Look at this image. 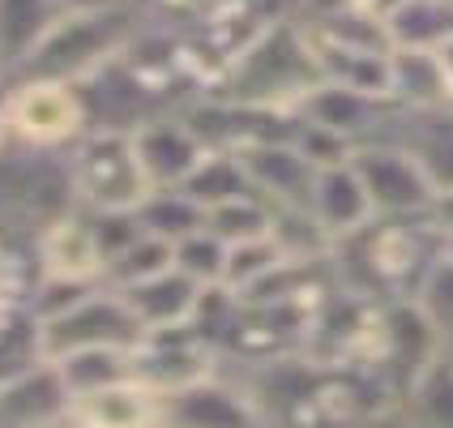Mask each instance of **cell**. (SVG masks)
<instances>
[{
	"label": "cell",
	"instance_id": "28",
	"mask_svg": "<svg viewBox=\"0 0 453 428\" xmlns=\"http://www.w3.org/2000/svg\"><path fill=\"white\" fill-rule=\"evenodd\" d=\"M9 77H0V142H4V116H9Z\"/></svg>",
	"mask_w": 453,
	"mask_h": 428
},
{
	"label": "cell",
	"instance_id": "22",
	"mask_svg": "<svg viewBox=\"0 0 453 428\" xmlns=\"http://www.w3.org/2000/svg\"><path fill=\"white\" fill-rule=\"evenodd\" d=\"M205 227H210L214 236H223L226 245H240V240L274 231V206L265 202L261 193H244V198L210 206V210H205Z\"/></svg>",
	"mask_w": 453,
	"mask_h": 428
},
{
	"label": "cell",
	"instance_id": "10",
	"mask_svg": "<svg viewBox=\"0 0 453 428\" xmlns=\"http://www.w3.org/2000/svg\"><path fill=\"white\" fill-rule=\"evenodd\" d=\"M261 411L249 385L223 377L219 369L163 394V424H257Z\"/></svg>",
	"mask_w": 453,
	"mask_h": 428
},
{
	"label": "cell",
	"instance_id": "7",
	"mask_svg": "<svg viewBox=\"0 0 453 428\" xmlns=\"http://www.w3.org/2000/svg\"><path fill=\"white\" fill-rule=\"evenodd\" d=\"M35 266H39V283H60V287L103 283L107 257H103L86 210H69L35 236Z\"/></svg>",
	"mask_w": 453,
	"mask_h": 428
},
{
	"label": "cell",
	"instance_id": "23",
	"mask_svg": "<svg viewBox=\"0 0 453 428\" xmlns=\"http://www.w3.org/2000/svg\"><path fill=\"white\" fill-rule=\"evenodd\" d=\"M167 266H176V245H172V240H163V236L142 231L125 253H116V257L107 261L103 283H111V287H133V283L154 278L158 270H167Z\"/></svg>",
	"mask_w": 453,
	"mask_h": 428
},
{
	"label": "cell",
	"instance_id": "24",
	"mask_svg": "<svg viewBox=\"0 0 453 428\" xmlns=\"http://www.w3.org/2000/svg\"><path fill=\"white\" fill-rule=\"evenodd\" d=\"M406 403L415 407L419 420L432 424H453V355L441 347V355L424 369V377L415 381V390L406 394Z\"/></svg>",
	"mask_w": 453,
	"mask_h": 428
},
{
	"label": "cell",
	"instance_id": "17",
	"mask_svg": "<svg viewBox=\"0 0 453 428\" xmlns=\"http://www.w3.org/2000/svg\"><path fill=\"white\" fill-rule=\"evenodd\" d=\"M385 26L394 48L445 51L453 43V0H394Z\"/></svg>",
	"mask_w": 453,
	"mask_h": 428
},
{
	"label": "cell",
	"instance_id": "13",
	"mask_svg": "<svg viewBox=\"0 0 453 428\" xmlns=\"http://www.w3.org/2000/svg\"><path fill=\"white\" fill-rule=\"evenodd\" d=\"M128 300V308L137 313V322L150 330H172V326H188L197 304L205 296V283H197L193 275H184L180 266H167L154 278H142L133 287H116Z\"/></svg>",
	"mask_w": 453,
	"mask_h": 428
},
{
	"label": "cell",
	"instance_id": "15",
	"mask_svg": "<svg viewBox=\"0 0 453 428\" xmlns=\"http://www.w3.org/2000/svg\"><path fill=\"white\" fill-rule=\"evenodd\" d=\"M69 424H163V394L150 381L125 377L116 385H103L86 399H73Z\"/></svg>",
	"mask_w": 453,
	"mask_h": 428
},
{
	"label": "cell",
	"instance_id": "1",
	"mask_svg": "<svg viewBox=\"0 0 453 428\" xmlns=\"http://www.w3.org/2000/svg\"><path fill=\"white\" fill-rule=\"evenodd\" d=\"M317 82H326V77L317 65V51L308 43V30H303V22L296 26L282 18V22L265 26L249 48L226 65L219 95L235 103H252V107L296 112Z\"/></svg>",
	"mask_w": 453,
	"mask_h": 428
},
{
	"label": "cell",
	"instance_id": "27",
	"mask_svg": "<svg viewBox=\"0 0 453 428\" xmlns=\"http://www.w3.org/2000/svg\"><path fill=\"white\" fill-rule=\"evenodd\" d=\"M428 223L436 227V231H453V189H441V193L432 198Z\"/></svg>",
	"mask_w": 453,
	"mask_h": 428
},
{
	"label": "cell",
	"instance_id": "21",
	"mask_svg": "<svg viewBox=\"0 0 453 428\" xmlns=\"http://www.w3.org/2000/svg\"><path fill=\"white\" fill-rule=\"evenodd\" d=\"M282 261H287V249L278 245L274 231L252 236V240H240V245H226L223 287H231V292L240 296V292H249L252 283H261L265 275H274ZM300 261H303V257H300Z\"/></svg>",
	"mask_w": 453,
	"mask_h": 428
},
{
	"label": "cell",
	"instance_id": "8",
	"mask_svg": "<svg viewBox=\"0 0 453 428\" xmlns=\"http://www.w3.org/2000/svg\"><path fill=\"white\" fill-rule=\"evenodd\" d=\"M240 163L249 172L252 189L274 206H308L312 198V180H317V163L303 154L296 137H274V142H249L240 146Z\"/></svg>",
	"mask_w": 453,
	"mask_h": 428
},
{
	"label": "cell",
	"instance_id": "29",
	"mask_svg": "<svg viewBox=\"0 0 453 428\" xmlns=\"http://www.w3.org/2000/svg\"><path fill=\"white\" fill-rule=\"evenodd\" d=\"M65 9H95V4H111V0H60Z\"/></svg>",
	"mask_w": 453,
	"mask_h": 428
},
{
	"label": "cell",
	"instance_id": "14",
	"mask_svg": "<svg viewBox=\"0 0 453 428\" xmlns=\"http://www.w3.org/2000/svg\"><path fill=\"white\" fill-rule=\"evenodd\" d=\"M389 99L398 107H445V103H453V69L445 51H389Z\"/></svg>",
	"mask_w": 453,
	"mask_h": 428
},
{
	"label": "cell",
	"instance_id": "26",
	"mask_svg": "<svg viewBox=\"0 0 453 428\" xmlns=\"http://www.w3.org/2000/svg\"><path fill=\"white\" fill-rule=\"evenodd\" d=\"M415 300L428 308V317L441 326V334H453V261L449 257H436L432 261V270Z\"/></svg>",
	"mask_w": 453,
	"mask_h": 428
},
{
	"label": "cell",
	"instance_id": "16",
	"mask_svg": "<svg viewBox=\"0 0 453 428\" xmlns=\"http://www.w3.org/2000/svg\"><path fill=\"white\" fill-rule=\"evenodd\" d=\"M60 13V0H0V77L13 82L22 74V65L48 39Z\"/></svg>",
	"mask_w": 453,
	"mask_h": 428
},
{
	"label": "cell",
	"instance_id": "5",
	"mask_svg": "<svg viewBox=\"0 0 453 428\" xmlns=\"http://www.w3.org/2000/svg\"><path fill=\"white\" fill-rule=\"evenodd\" d=\"M90 133V112L77 82L60 77H18L9 86L4 137L35 151H73Z\"/></svg>",
	"mask_w": 453,
	"mask_h": 428
},
{
	"label": "cell",
	"instance_id": "20",
	"mask_svg": "<svg viewBox=\"0 0 453 428\" xmlns=\"http://www.w3.org/2000/svg\"><path fill=\"white\" fill-rule=\"evenodd\" d=\"M180 189H184V193H193L205 210H210V206H219V202H231V198H244V193H257L235 151H210L202 163H197V172L184 180Z\"/></svg>",
	"mask_w": 453,
	"mask_h": 428
},
{
	"label": "cell",
	"instance_id": "18",
	"mask_svg": "<svg viewBox=\"0 0 453 428\" xmlns=\"http://www.w3.org/2000/svg\"><path fill=\"white\" fill-rule=\"evenodd\" d=\"M60 369V377L69 385L73 399H86L103 385H116L125 377H137V364H133V347H86V352L60 355L51 360Z\"/></svg>",
	"mask_w": 453,
	"mask_h": 428
},
{
	"label": "cell",
	"instance_id": "9",
	"mask_svg": "<svg viewBox=\"0 0 453 428\" xmlns=\"http://www.w3.org/2000/svg\"><path fill=\"white\" fill-rule=\"evenodd\" d=\"M133 146H137V159H142L154 189H180L210 154V146L197 137V128L184 121V112L154 116L146 125H137L133 128Z\"/></svg>",
	"mask_w": 453,
	"mask_h": 428
},
{
	"label": "cell",
	"instance_id": "25",
	"mask_svg": "<svg viewBox=\"0 0 453 428\" xmlns=\"http://www.w3.org/2000/svg\"><path fill=\"white\" fill-rule=\"evenodd\" d=\"M176 266L184 275H193L197 283L214 287L223 283V270H226V240L214 236L210 227H197L193 236L176 240Z\"/></svg>",
	"mask_w": 453,
	"mask_h": 428
},
{
	"label": "cell",
	"instance_id": "30",
	"mask_svg": "<svg viewBox=\"0 0 453 428\" xmlns=\"http://www.w3.org/2000/svg\"><path fill=\"white\" fill-rule=\"evenodd\" d=\"M441 257L453 261V231H441Z\"/></svg>",
	"mask_w": 453,
	"mask_h": 428
},
{
	"label": "cell",
	"instance_id": "2",
	"mask_svg": "<svg viewBox=\"0 0 453 428\" xmlns=\"http://www.w3.org/2000/svg\"><path fill=\"white\" fill-rule=\"evenodd\" d=\"M146 26V9L133 0H111L95 9H65L60 22L48 30V39L35 48L18 77H60V82H86L116 60ZM13 77V82H18Z\"/></svg>",
	"mask_w": 453,
	"mask_h": 428
},
{
	"label": "cell",
	"instance_id": "6",
	"mask_svg": "<svg viewBox=\"0 0 453 428\" xmlns=\"http://www.w3.org/2000/svg\"><path fill=\"white\" fill-rule=\"evenodd\" d=\"M351 163L377 219H428L436 184L424 172V163L394 137H368L351 151Z\"/></svg>",
	"mask_w": 453,
	"mask_h": 428
},
{
	"label": "cell",
	"instance_id": "4",
	"mask_svg": "<svg viewBox=\"0 0 453 428\" xmlns=\"http://www.w3.org/2000/svg\"><path fill=\"white\" fill-rule=\"evenodd\" d=\"M142 339H146V326L137 322V313L111 283H99L81 292L77 300L39 317L43 360H60V355L86 352V347H137Z\"/></svg>",
	"mask_w": 453,
	"mask_h": 428
},
{
	"label": "cell",
	"instance_id": "19",
	"mask_svg": "<svg viewBox=\"0 0 453 428\" xmlns=\"http://www.w3.org/2000/svg\"><path fill=\"white\" fill-rule=\"evenodd\" d=\"M137 219L150 236H163L176 245L184 236H193L197 227H205V206L184 189H150V198L137 206Z\"/></svg>",
	"mask_w": 453,
	"mask_h": 428
},
{
	"label": "cell",
	"instance_id": "3",
	"mask_svg": "<svg viewBox=\"0 0 453 428\" xmlns=\"http://www.w3.org/2000/svg\"><path fill=\"white\" fill-rule=\"evenodd\" d=\"M69 163L77 210H137L154 189L128 128H90L69 151Z\"/></svg>",
	"mask_w": 453,
	"mask_h": 428
},
{
	"label": "cell",
	"instance_id": "12",
	"mask_svg": "<svg viewBox=\"0 0 453 428\" xmlns=\"http://www.w3.org/2000/svg\"><path fill=\"white\" fill-rule=\"evenodd\" d=\"M308 210H312V219L321 223V231L329 240H342V236H351V231H359V227H368L377 219V210L368 202V189H364V180H359L351 159L317 167Z\"/></svg>",
	"mask_w": 453,
	"mask_h": 428
},
{
	"label": "cell",
	"instance_id": "11",
	"mask_svg": "<svg viewBox=\"0 0 453 428\" xmlns=\"http://www.w3.org/2000/svg\"><path fill=\"white\" fill-rule=\"evenodd\" d=\"M73 394L51 360H30L0 377V424H60L69 420Z\"/></svg>",
	"mask_w": 453,
	"mask_h": 428
}]
</instances>
